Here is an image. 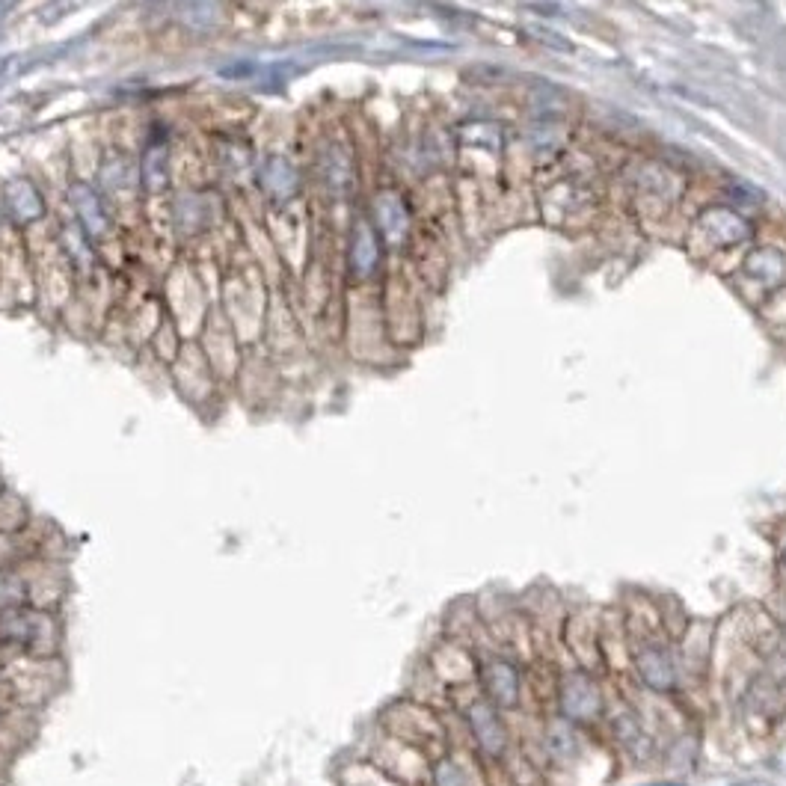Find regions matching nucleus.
<instances>
[{"instance_id":"nucleus-1","label":"nucleus","mask_w":786,"mask_h":786,"mask_svg":"<svg viewBox=\"0 0 786 786\" xmlns=\"http://www.w3.org/2000/svg\"><path fill=\"white\" fill-rule=\"evenodd\" d=\"M63 644L60 620L42 606H3L0 609V650L24 659H54Z\"/></svg>"},{"instance_id":"nucleus-2","label":"nucleus","mask_w":786,"mask_h":786,"mask_svg":"<svg viewBox=\"0 0 786 786\" xmlns=\"http://www.w3.org/2000/svg\"><path fill=\"white\" fill-rule=\"evenodd\" d=\"M751 232L754 229L742 214H736L730 208H709L698 217L692 235H695L698 244H706L709 250H715V247L724 250V247H736V244L748 241Z\"/></svg>"},{"instance_id":"nucleus-3","label":"nucleus","mask_w":786,"mask_h":786,"mask_svg":"<svg viewBox=\"0 0 786 786\" xmlns=\"http://www.w3.org/2000/svg\"><path fill=\"white\" fill-rule=\"evenodd\" d=\"M386 727L392 730L395 739H401V736L413 727V733L404 739V745H413V748H419V751H422L428 742H442V727H439L437 715H434L431 709L419 706V703H410V700L395 703V706L386 712Z\"/></svg>"},{"instance_id":"nucleus-4","label":"nucleus","mask_w":786,"mask_h":786,"mask_svg":"<svg viewBox=\"0 0 786 786\" xmlns=\"http://www.w3.org/2000/svg\"><path fill=\"white\" fill-rule=\"evenodd\" d=\"M558 706H561V715L573 724H585V721H594L600 712H603V698H600V689L597 683L585 674V671H573L567 677H561V686H558Z\"/></svg>"},{"instance_id":"nucleus-5","label":"nucleus","mask_w":786,"mask_h":786,"mask_svg":"<svg viewBox=\"0 0 786 786\" xmlns=\"http://www.w3.org/2000/svg\"><path fill=\"white\" fill-rule=\"evenodd\" d=\"M466 724L472 739L487 757H502L508 751V730L505 721L499 718V706H493L487 698H478L466 709Z\"/></svg>"},{"instance_id":"nucleus-6","label":"nucleus","mask_w":786,"mask_h":786,"mask_svg":"<svg viewBox=\"0 0 786 786\" xmlns=\"http://www.w3.org/2000/svg\"><path fill=\"white\" fill-rule=\"evenodd\" d=\"M484 698L499 709H511L520 703V671L508 659H490L478 671Z\"/></svg>"},{"instance_id":"nucleus-7","label":"nucleus","mask_w":786,"mask_h":786,"mask_svg":"<svg viewBox=\"0 0 786 786\" xmlns=\"http://www.w3.org/2000/svg\"><path fill=\"white\" fill-rule=\"evenodd\" d=\"M635 668H638L641 680L659 695L671 692L674 683H677V665H674V656L665 644H656V641L641 644L635 650Z\"/></svg>"},{"instance_id":"nucleus-8","label":"nucleus","mask_w":786,"mask_h":786,"mask_svg":"<svg viewBox=\"0 0 786 786\" xmlns=\"http://www.w3.org/2000/svg\"><path fill=\"white\" fill-rule=\"evenodd\" d=\"M374 220H377V232L386 238V244H401L410 232L407 202L392 190H386L374 199Z\"/></svg>"},{"instance_id":"nucleus-9","label":"nucleus","mask_w":786,"mask_h":786,"mask_svg":"<svg viewBox=\"0 0 786 786\" xmlns=\"http://www.w3.org/2000/svg\"><path fill=\"white\" fill-rule=\"evenodd\" d=\"M69 202L78 211V220L87 229L89 238H107L110 235V214L104 211V202L98 199V193L92 187L75 184L69 190Z\"/></svg>"},{"instance_id":"nucleus-10","label":"nucleus","mask_w":786,"mask_h":786,"mask_svg":"<svg viewBox=\"0 0 786 786\" xmlns=\"http://www.w3.org/2000/svg\"><path fill=\"white\" fill-rule=\"evenodd\" d=\"M262 187L264 193L276 202H288L297 193V170L288 158L270 155L262 164Z\"/></svg>"},{"instance_id":"nucleus-11","label":"nucleus","mask_w":786,"mask_h":786,"mask_svg":"<svg viewBox=\"0 0 786 786\" xmlns=\"http://www.w3.org/2000/svg\"><path fill=\"white\" fill-rule=\"evenodd\" d=\"M380 264V244L368 223H356L353 241H350V270L359 279H368Z\"/></svg>"},{"instance_id":"nucleus-12","label":"nucleus","mask_w":786,"mask_h":786,"mask_svg":"<svg viewBox=\"0 0 786 786\" xmlns=\"http://www.w3.org/2000/svg\"><path fill=\"white\" fill-rule=\"evenodd\" d=\"M745 276H751L754 282H760L763 288H778L786 279V262L784 256L772 247H763V250H754L745 264H742Z\"/></svg>"},{"instance_id":"nucleus-13","label":"nucleus","mask_w":786,"mask_h":786,"mask_svg":"<svg viewBox=\"0 0 786 786\" xmlns=\"http://www.w3.org/2000/svg\"><path fill=\"white\" fill-rule=\"evenodd\" d=\"M3 202L15 223H30L42 214V199L30 181H9L3 190Z\"/></svg>"},{"instance_id":"nucleus-14","label":"nucleus","mask_w":786,"mask_h":786,"mask_svg":"<svg viewBox=\"0 0 786 786\" xmlns=\"http://www.w3.org/2000/svg\"><path fill=\"white\" fill-rule=\"evenodd\" d=\"M321 173L330 190L336 193H348L350 187L356 184V173H353V161L342 146H333L324 152V161H321Z\"/></svg>"},{"instance_id":"nucleus-15","label":"nucleus","mask_w":786,"mask_h":786,"mask_svg":"<svg viewBox=\"0 0 786 786\" xmlns=\"http://www.w3.org/2000/svg\"><path fill=\"white\" fill-rule=\"evenodd\" d=\"M101 184H104L107 190L128 193V190H134V187L140 184V167H137L131 158H125V155H113V158H107L104 167H101Z\"/></svg>"},{"instance_id":"nucleus-16","label":"nucleus","mask_w":786,"mask_h":786,"mask_svg":"<svg viewBox=\"0 0 786 786\" xmlns=\"http://www.w3.org/2000/svg\"><path fill=\"white\" fill-rule=\"evenodd\" d=\"M140 178L146 181V187H149L152 193L164 190V184H167V149H164V146H152V149L143 155V161H140Z\"/></svg>"},{"instance_id":"nucleus-17","label":"nucleus","mask_w":786,"mask_h":786,"mask_svg":"<svg viewBox=\"0 0 786 786\" xmlns=\"http://www.w3.org/2000/svg\"><path fill=\"white\" fill-rule=\"evenodd\" d=\"M546 739H549V754H555L558 760H567V757H573L579 751V745H576L579 739H576L573 724L567 718L549 724V736Z\"/></svg>"},{"instance_id":"nucleus-18","label":"nucleus","mask_w":786,"mask_h":786,"mask_svg":"<svg viewBox=\"0 0 786 786\" xmlns=\"http://www.w3.org/2000/svg\"><path fill=\"white\" fill-rule=\"evenodd\" d=\"M27 528V508L18 496L0 493V531L3 534H21Z\"/></svg>"},{"instance_id":"nucleus-19","label":"nucleus","mask_w":786,"mask_h":786,"mask_svg":"<svg viewBox=\"0 0 786 786\" xmlns=\"http://www.w3.org/2000/svg\"><path fill=\"white\" fill-rule=\"evenodd\" d=\"M431 781L434 786H472L463 763L454 757H439L437 766L431 769Z\"/></svg>"},{"instance_id":"nucleus-20","label":"nucleus","mask_w":786,"mask_h":786,"mask_svg":"<svg viewBox=\"0 0 786 786\" xmlns=\"http://www.w3.org/2000/svg\"><path fill=\"white\" fill-rule=\"evenodd\" d=\"M531 36L543 39V42H546L549 48H558V51H570L567 39H564V36H558V33H552V30H543V27H531Z\"/></svg>"},{"instance_id":"nucleus-21","label":"nucleus","mask_w":786,"mask_h":786,"mask_svg":"<svg viewBox=\"0 0 786 786\" xmlns=\"http://www.w3.org/2000/svg\"><path fill=\"white\" fill-rule=\"evenodd\" d=\"M0 724H3V709H0Z\"/></svg>"}]
</instances>
